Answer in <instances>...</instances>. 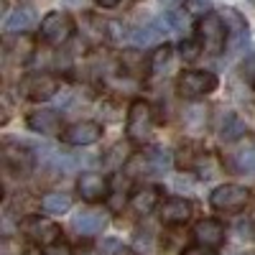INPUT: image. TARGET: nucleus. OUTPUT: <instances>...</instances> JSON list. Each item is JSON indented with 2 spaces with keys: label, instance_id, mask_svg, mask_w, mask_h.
Returning a JSON list of instances; mask_svg holds the SVG:
<instances>
[{
  "label": "nucleus",
  "instance_id": "obj_9",
  "mask_svg": "<svg viewBox=\"0 0 255 255\" xmlns=\"http://www.w3.org/2000/svg\"><path fill=\"white\" fill-rule=\"evenodd\" d=\"M102 135V125L100 123H92V120H82V123H74L64 130V143L69 145H92L97 143Z\"/></svg>",
  "mask_w": 255,
  "mask_h": 255
},
{
  "label": "nucleus",
  "instance_id": "obj_35",
  "mask_svg": "<svg viewBox=\"0 0 255 255\" xmlns=\"http://www.w3.org/2000/svg\"><path fill=\"white\" fill-rule=\"evenodd\" d=\"M163 3H174V0H163Z\"/></svg>",
  "mask_w": 255,
  "mask_h": 255
},
{
  "label": "nucleus",
  "instance_id": "obj_16",
  "mask_svg": "<svg viewBox=\"0 0 255 255\" xmlns=\"http://www.w3.org/2000/svg\"><path fill=\"white\" fill-rule=\"evenodd\" d=\"M36 23V13H33V8H18V10H13L10 15H8V20H5V33H23V31H28L31 26Z\"/></svg>",
  "mask_w": 255,
  "mask_h": 255
},
{
  "label": "nucleus",
  "instance_id": "obj_13",
  "mask_svg": "<svg viewBox=\"0 0 255 255\" xmlns=\"http://www.w3.org/2000/svg\"><path fill=\"white\" fill-rule=\"evenodd\" d=\"M28 128L41 135H61L64 133V123L56 110H33L28 115Z\"/></svg>",
  "mask_w": 255,
  "mask_h": 255
},
{
  "label": "nucleus",
  "instance_id": "obj_17",
  "mask_svg": "<svg viewBox=\"0 0 255 255\" xmlns=\"http://www.w3.org/2000/svg\"><path fill=\"white\" fill-rule=\"evenodd\" d=\"M232 168L238 174H255V138H248V145L232 156Z\"/></svg>",
  "mask_w": 255,
  "mask_h": 255
},
{
  "label": "nucleus",
  "instance_id": "obj_27",
  "mask_svg": "<svg viewBox=\"0 0 255 255\" xmlns=\"http://www.w3.org/2000/svg\"><path fill=\"white\" fill-rule=\"evenodd\" d=\"M0 255H23V245H20L15 238L5 235L0 240Z\"/></svg>",
  "mask_w": 255,
  "mask_h": 255
},
{
  "label": "nucleus",
  "instance_id": "obj_29",
  "mask_svg": "<svg viewBox=\"0 0 255 255\" xmlns=\"http://www.w3.org/2000/svg\"><path fill=\"white\" fill-rule=\"evenodd\" d=\"M209 8H212V0H189V10L191 13H204L207 15Z\"/></svg>",
  "mask_w": 255,
  "mask_h": 255
},
{
  "label": "nucleus",
  "instance_id": "obj_4",
  "mask_svg": "<svg viewBox=\"0 0 255 255\" xmlns=\"http://www.w3.org/2000/svg\"><path fill=\"white\" fill-rule=\"evenodd\" d=\"M199 41L204 44V51H209L212 56L222 54V49L227 44V26H225L222 15L207 13L199 20Z\"/></svg>",
  "mask_w": 255,
  "mask_h": 255
},
{
  "label": "nucleus",
  "instance_id": "obj_22",
  "mask_svg": "<svg viewBox=\"0 0 255 255\" xmlns=\"http://www.w3.org/2000/svg\"><path fill=\"white\" fill-rule=\"evenodd\" d=\"M194 168L199 171V176L202 179H212V176H217V171H220V163L212 158L209 153H199L197 156V161H194Z\"/></svg>",
  "mask_w": 255,
  "mask_h": 255
},
{
  "label": "nucleus",
  "instance_id": "obj_34",
  "mask_svg": "<svg viewBox=\"0 0 255 255\" xmlns=\"http://www.w3.org/2000/svg\"><path fill=\"white\" fill-rule=\"evenodd\" d=\"M67 3H69V5H84L87 0H67Z\"/></svg>",
  "mask_w": 255,
  "mask_h": 255
},
{
  "label": "nucleus",
  "instance_id": "obj_33",
  "mask_svg": "<svg viewBox=\"0 0 255 255\" xmlns=\"http://www.w3.org/2000/svg\"><path fill=\"white\" fill-rule=\"evenodd\" d=\"M115 255H135V253H133V250H128V248H118Z\"/></svg>",
  "mask_w": 255,
  "mask_h": 255
},
{
  "label": "nucleus",
  "instance_id": "obj_30",
  "mask_svg": "<svg viewBox=\"0 0 255 255\" xmlns=\"http://www.w3.org/2000/svg\"><path fill=\"white\" fill-rule=\"evenodd\" d=\"M44 255H72V248H69L67 243H56V245L46 248Z\"/></svg>",
  "mask_w": 255,
  "mask_h": 255
},
{
  "label": "nucleus",
  "instance_id": "obj_20",
  "mask_svg": "<svg viewBox=\"0 0 255 255\" xmlns=\"http://www.w3.org/2000/svg\"><path fill=\"white\" fill-rule=\"evenodd\" d=\"M243 135H245V123L240 118H235V115H227L225 123H222V128H220V138L225 143H232V140H238Z\"/></svg>",
  "mask_w": 255,
  "mask_h": 255
},
{
  "label": "nucleus",
  "instance_id": "obj_15",
  "mask_svg": "<svg viewBox=\"0 0 255 255\" xmlns=\"http://www.w3.org/2000/svg\"><path fill=\"white\" fill-rule=\"evenodd\" d=\"M158 199H161V191L156 186H143L133 194L130 204H133V209L138 212V215H148V212H153L156 207H161Z\"/></svg>",
  "mask_w": 255,
  "mask_h": 255
},
{
  "label": "nucleus",
  "instance_id": "obj_26",
  "mask_svg": "<svg viewBox=\"0 0 255 255\" xmlns=\"http://www.w3.org/2000/svg\"><path fill=\"white\" fill-rule=\"evenodd\" d=\"M163 20H166V23L171 26L174 31H186V26H189V20H186V15H184L181 10H168Z\"/></svg>",
  "mask_w": 255,
  "mask_h": 255
},
{
  "label": "nucleus",
  "instance_id": "obj_1",
  "mask_svg": "<svg viewBox=\"0 0 255 255\" xmlns=\"http://www.w3.org/2000/svg\"><path fill=\"white\" fill-rule=\"evenodd\" d=\"M125 133L133 143H148L153 138V110L145 100H135L130 105V113H128V125Z\"/></svg>",
  "mask_w": 255,
  "mask_h": 255
},
{
  "label": "nucleus",
  "instance_id": "obj_25",
  "mask_svg": "<svg viewBox=\"0 0 255 255\" xmlns=\"http://www.w3.org/2000/svg\"><path fill=\"white\" fill-rule=\"evenodd\" d=\"M171 46L168 44H163V46H158L156 51H153V59H151V69L153 72H161V67H166L168 64V59H171Z\"/></svg>",
  "mask_w": 255,
  "mask_h": 255
},
{
  "label": "nucleus",
  "instance_id": "obj_7",
  "mask_svg": "<svg viewBox=\"0 0 255 255\" xmlns=\"http://www.w3.org/2000/svg\"><path fill=\"white\" fill-rule=\"evenodd\" d=\"M26 235L36 243V245H56V240L61 238V227L54 222V220H46V217H33L26 222Z\"/></svg>",
  "mask_w": 255,
  "mask_h": 255
},
{
  "label": "nucleus",
  "instance_id": "obj_11",
  "mask_svg": "<svg viewBox=\"0 0 255 255\" xmlns=\"http://www.w3.org/2000/svg\"><path fill=\"white\" fill-rule=\"evenodd\" d=\"M54 92H59V79L54 74H33L23 82V95L33 102L49 100L54 97Z\"/></svg>",
  "mask_w": 255,
  "mask_h": 255
},
{
  "label": "nucleus",
  "instance_id": "obj_31",
  "mask_svg": "<svg viewBox=\"0 0 255 255\" xmlns=\"http://www.w3.org/2000/svg\"><path fill=\"white\" fill-rule=\"evenodd\" d=\"M181 255H215V250L204 248V245H191V248H186Z\"/></svg>",
  "mask_w": 255,
  "mask_h": 255
},
{
  "label": "nucleus",
  "instance_id": "obj_5",
  "mask_svg": "<svg viewBox=\"0 0 255 255\" xmlns=\"http://www.w3.org/2000/svg\"><path fill=\"white\" fill-rule=\"evenodd\" d=\"M250 202V191L240 184H222L209 194V204L217 212H240Z\"/></svg>",
  "mask_w": 255,
  "mask_h": 255
},
{
  "label": "nucleus",
  "instance_id": "obj_6",
  "mask_svg": "<svg viewBox=\"0 0 255 255\" xmlns=\"http://www.w3.org/2000/svg\"><path fill=\"white\" fill-rule=\"evenodd\" d=\"M222 20H225V26H227V44H230V54H240V51L248 46V38H250V31H248L245 18H243L235 8H225Z\"/></svg>",
  "mask_w": 255,
  "mask_h": 255
},
{
  "label": "nucleus",
  "instance_id": "obj_32",
  "mask_svg": "<svg viewBox=\"0 0 255 255\" xmlns=\"http://www.w3.org/2000/svg\"><path fill=\"white\" fill-rule=\"evenodd\" d=\"M97 3H100L102 8H115V5L120 3V0H97Z\"/></svg>",
  "mask_w": 255,
  "mask_h": 255
},
{
  "label": "nucleus",
  "instance_id": "obj_19",
  "mask_svg": "<svg viewBox=\"0 0 255 255\" xmlns=\"http://www.w3.org/2000/svg\"><path fill=\"white\" fill-rule=\"evenodd\" d=\"M5 161L15 168L18 174H28L31 171V153H26L23 148H15V145H5Z\"/></svg>",
  "mask_w": 255,
  "mask_h": 255
},
{
  "label": "nucleus",
  "instance_id": "obj_18",
  "mask_svg": "<svg viewBox=\"0 0 255 255\" xmlns=\"http://www.w3.org/2000/svg\"><path fill=\"white\" fill-rule=\"evenodd\" d=\"M41 207H44V212H49V215H64V212L72 209V197L61 194V191H51V194H46L41 199Z\"/></svg>",
  "mask_w": 255,
  "mask_h": 255
},
{
  "label": "nucleus",
  "instance_id": "obj_37",
  "mask_svg": "<svg viewBox=\"0 0 255 255\" xmlns=\"http://www.w3.org/2000/svg\"><path fill=\"white\" fill-rule=\"evenodd\" d=\"M253 3H255V0H253Z\"/></svg>",
  "mask_w": 255,
  "mask_h": 255
},
{
  "label": "nucleus",
  "instance_id": "obj_28",
  "mask_svg": "<svg viewBox=\"0 0 255 255\" xmlns=\"http://www.w3.org/2000/svg\"><path fill=\"white\" fill-rule=\"evenodd\" d=\"M243 77L253 84V87H255V54L253 56H248L245 61H243Z\"/></svg>",
  "mask_w": 255,
  "mask_h": 255
},
{
  "label": "nucleus",
  "instance_id": "obj_8",
  "mask_svg": "<svg viewBox=\"0 0 255 255\" xmlns=\"http://www.w3.org/2000/svg\"><path fill=\"white\" fill-rule=\"evenodd\" d=\"M108 227V217L97 209H82L72 217V230L77 232L79 238H92L100 235V232Z\"/></svg>",
  "mask_w": 255,
  "mask_h": 255
},
{
  "label": "nucleus",
  "instance_id": "obj_2",
  "mask_svg": "<svg viewBox=\"0 0 255 255\" xmlns=\"http://www.w3.org/2000/svg\"><path fill=\"white\" fill-rule=\"evenodd\" d=\"M74 33V20L69 13H61V10H51L49 15H44L41 20V38L51 46H61L67 44Z\"/></svg>",
  "mask_w": 255,
  "mask_h": 255
},
{
  "label": "nucleus",
  "instance_id": "obj_23",
  "mask_svg": "<svg viewBox=\"0 0 255 255\" xmlns=\"http://www.w3.org/2000/svg\"><path fill=\"white\" fill-rule=\"evenodd\" d=\"M148 161H151V168H153V176H161L168 171L171 166V156L166 151H148Z\"/></svg>",
  "mask_w": 255,
  "mask_h": 255
},
{
  "label": "nucleus",
  "instance_id": "obj_14",
  "mask_svg": "<svg viewBox=\"0 0 255 255\" xmlns=\"http://www.w3.org/2000/svg\"><path fill=\"white\" fill-rule=\"evenodd\" d=\"M194 240L204 248H220L225 243V225L220 220H202L194 225Z\"/></svg>",
  "mask_w": 255,
  "mask_h": 255
},
{
  "label": "nucleus",
  "instance_id": "obj_3",
  "mask_svg": "<svg viewBox=\"0 0 255 255\" xmlns=\"http://www.w3.org/2000/svg\"><path fill=\"white\" fill-rule=\"evenodd\" d=\"M217 90V77L212 72H199V69H191V72H184L179 79H176V92L181 97H189V100H197V97H207L209 92Z\"/></svg>",
  "mask_w": 255,
  "mask_h": 255
},
{
  "label": "nucleus",
  "instance_id": "obj_10",
  "mask_svg": "<svg viewBox=\"0 0 255 255\" xmlns=\"http://www.w3.org/2000/svg\"><path fill=\"white\" fill-rule=\"evenodd\" d=\"M77 191L84 202H102L110 197V181L100 174H82L77 181Z\"/></svg>",
  "mask_w": 255,
  "mask_h": 255
},
{
  "label": "nucleus",
  "instance_id": "obj_24",
  "mask_svg": "<svg viewBox=\"0 0 255 255\" xmlns=\"http://www.w3.org/2000/svg\"><path fill=\"white\" fill-rule=\"evenodd\" d=\"M202 49H204L202 41H181L179 54H181V59H184V61H197V59H199V54H202Z\"/></svg>",
  "mask_w": 255,
  "mask_h": 255
},
{
  "label": "nucleus",
  "instance_id": "obj_36",
  "mask_svg": "<svg viewBox=\"0 0 255 255\" xmlns=\"http://www.w3.org/2000/svg\"><path fill=\"white\" fill-rule=\"evenodd\" d=\"M84 255H90V253H84Z\"/></svg>",
  "mask_w": 255,
  "mask_h": 255
},
{
  "label": "nucleus",
  "instance_id": "obj_21",
  "mask_svg": "<svg viewBox=\"0 0 255 255\" xmlns=\"http://www.w3.org/2000/svg\"><path fill=\"white\" fill-rule=\"evenodd\" d=\"M166 31H161V23H148L143 28H138L133 33V41L138 46H148V44H153V41H161Z\"/></svg>",
  "mask_w": 255,
  "mask_h": 255
},
{
  "label": "nucleus",
  "instance_id": "obj_12",
  "mask_svg": "<svg viewBox=\"0 0 255 255\" xmlns=\"http://www.w3.org/2000/svg\"><path fill=\"white\" fill-rule=\"evenodd\" d=\"M158 217L163 225H184L191 217V202L181 197H168L158 207Z\"/></svg>",
  "mask_w": 255,
  "mask_h": 255
}]
</instances>
